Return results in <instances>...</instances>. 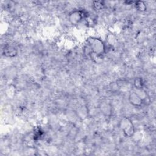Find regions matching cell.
Instances as JSON below:
<instances>
[{"mask_svg": "<svg viewBox=\"0 0 156 156\" xmlns=\"http://www.w3.org/2000/svg\"><path fill=\"white\" fill-rule=\"evenodd\" d=\"M87 43L91 52L101 56H102V55L105 52L106 46L101 38L90 37L87 39Z\"/></svg>", "mask_w": 156, "mask_h": 156, "instance_id": "1", "label": "cell"}, {"mask_svg": "<svg viewBox=\"0 0 156 156\" xmlns=\"http://www.w3.org/2000/svg\"><path fill=\"white\" fill-rule=\"evenodd\" d=\"M119 127L126 137H132L135 134V127L132 120L128 117H123L119 121Z\"/></svg>", "mask_w": 156, "mask_h": 156, "instance_id": "2", "label": "cell"}, {"mask_svg": "<svg viewBox=\"0 0 156 156\" xmlns=\"http://www.w3.org/2000/svg\"><path fill=\"white\" fill-rule=\"evenodd\" d=\"M88 13L82 9H77L71 11L68 15V20L69 23L73 25L76 26L79 24L83 20H85L88 16Z\"/></svg>", "mask_w": 156, "mask_h": 156, "instance_id": "3", "label": "cell"}, {"mask_svg": "<svg viewBox=\"0 0 156 156\" xmlns=\"http://www.w3.org/2000/svg\"><path fill=\"white\" fill-rule=\"evenodd\" d=\"M129 101L135 107H140L143 103V99L136 93V91H131L129 95Z\"/></svg>", "mask_w": 156, "mask_h": 156, "instance_id": "4", "label": "cell"}, {"mask_svg": "<svg viewBox=\"0 0 156 156\" xmlns=\"http://www.w3.org/2000/svg\"><path fill=\"white\" fill-rule=\"evenodd\" d=\"M2 53L4 56L12 58L17 55V50L12 46L5 45L2 49Z\"/></svg>", "mask_w": 156, "mask_h": 156, "instance_id": "5", "label": "cell"}, {"mask_svg": "<svg viewBox=\"0 0 156 156\" xmlns=\"http://www.w3.org/2000/svg\"><path fill=\"white\" fill-rule=\"evenodd\" d=\"M99 108H100L101 112L105 116H110L112 114V108L110 103L107 102H102L101 103Z\"/></svg>", "mask_w": 156, "mask_h": 156, "instance_id": "6", "label": "cell"}, {"mask_svg": "<svg viewBox=\"0 0 156 156\" xmlns=\"http://www.w3.org/2000/svg\"><path fill=\"white\" fill-rule=\"evenodd\" d=\"M136 10L141 12H144L147 10V5L143 1H136L134 2Z\"/></svg>", "mask_w": 156, "mask_h": 156, "instance_id": "7", "label": "cell"}, {"mask_svg": "<svg viewBox=\"0 0 156 156\" xmlns=\"http://www.w3.org/2000/svg\"><path fill=\"white\" fill-rule=\"evenodd\" d=\"M133 86L136 90H141L144 87V82L141 77H138L133 80Z\"/></svg>", "mask_w": 156, "mask_h": 156, "instance_id": "8", "label": "cell"}, {"mask_svg": "<svg viewBox=\"0 0 156 156\" xmlns=\"http://www.w3.org/2000/svg\"><path fill=\"white\" fill-rule=\"evenodd\" d=\"M93 7L95 10H101L104 8L105 4L102 1H94L93 2Z\"/></svg>", "mask_w": 156, "mask_h": 156, "instance_id": "9", "label": "cell"}, {"mask_svg": "<svg viewBox=\"0 0 156 156\" xmlns=\"http://www.w3.org/2000/svg\"><path fill=\"white\" fill-rule=\"evenodd\" d=\"M43 134V131L40 128L36 129L34 130V134H33V139H34V140H39L42 136Z\"/></svg>", "mask_w": 156, "mask_h": 156, "instance_id": "10", "label": "cell"}]
</instances>
